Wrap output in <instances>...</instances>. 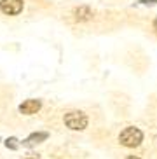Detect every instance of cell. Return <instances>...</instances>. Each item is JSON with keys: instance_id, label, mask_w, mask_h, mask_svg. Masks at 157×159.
Segmentation results:
<instances>
[{"instance_id": "3", "label": "cell", "mask_w": 157, "mask_h": 159, "mask_svg": "<svg viewBox=\"0 0 157 159\" xmlns=\"http://www.w3.org/2000/svg\"><path fill=\"white\" fill-rule=\"evenodd\" d=\"M0 11L9 16L19 14L23 11V0H2L0 2Z\"/></svg>"}, {"instance_id": "8", "label": "cell", "mask_w": 157, "mask_h": 159, "mask_svg": "<svg viewBox=\"0 0 157 159\" xmlns=\"http://www.w3.org/2000/svg\"><path fill=\"white\" fill-rule=\"evenodd\" d=\"M126 159H140L138 156H129V157H126Z\"/></svg>"}, {"instance_id": "5", "label": "cell", "mask_w": 157, "mask_h": 159, "mask_svg": "<svg viewBox=\"0 0 157 159\" xmlns=\"http://www.w3.org/2000/svg\"><path fill=\"white\" fill-rule=\"evenodd\" d=\"M92 12L89 7H78L77 11H75V19H78V21H86V19H91Z\"/></svg>"}, {"instance_id": "7", "label": "cell", "mask_w": 157, "mask_h": 159, "mask_svg": "<svg viewBox=\"0 0 157 159\" xmlns=\"http://www.w3.org/2000/svg\"><path fill=\"white\" fill-rule=\"evenodd\" d=\"M5 143H7V147H11V149H18V140H16V138H9Z\"/></svg>"}, {"instance_id": "1", "label": "cell", "mask_w": 157, "mask_h": 159, "mask_svg": "<svg viewBox=\"0 0 157 159\" xmlns=\"http://www.w3.org/2000/svg\"><path fill=\"white\" fill-rule=\"evenodd\" d=\"M141 140H143V133H141L138 128H134V126H129V128H126V129H122L120 131V135H119L120 145L129 147V149L138 147V145L141 143Z\"/></svg>"}, {"instance_id": "9", "label": "cell", "mask_w": 157, "mask_h": 159, "mask_svg": "<svg viewBox=\"0 0 157 159\" xmlns=\"http://www.w3.org/2000/svg\"><path fill=\"white\" fill-rule=\"evenodd\" d=\"M154 28L157 30V19H155V21H154Z\"/></svg>"}, {"instance_id": "4", "label": "cell", "mask_w": 157, "mask_h": 159, "mask_svg": "<svg viewBox=\"0 0 157 159\" xmlns=\"http://www.w3.org/2000/svg\"><path fill=\"white\" fill-rule=\"evenodd\" d=\"M40 107H42L40 100H26L25 103L19 105V110H21V114H25V116H32V114H37L38 110H40Z\"/></svg>"}, {"instance_id": "10", "label": "cell", "mask_w": 157, "mask_h": 159, "mask_svg": "<svg viewBox=\"0 0 157 159\" xmlns=\"http://www.w3.org/2000/svg\"><path fill=\"white\" fill-rule=\"evenodd\" d=\"M26 159H38V157H26Z\"/></svg>"}, {"instance_id": "2", "label": "cell", "mask_w": 157, "mask_h": 159, "mask_svg": "<svg viewBox=\"0 0 157 159\" xmlns=\"http://www.w3.org/2000/svg\"><path fill=\"white\" fill-rule=\"evenodd\" d=\"M65 124L74 131H82L87 126V116L80 110H74V112L65 114Z\"/></svg>"}, {"instance_id": "6", "label": "cell", "mask_w": 157, "mask_h": 159, "mask_svg": "<svg viewBox=\"0 0 157 159\" xmlns=\"http://www.w3.org/2000/svg\"><path fill=\"white\" fill-rule=\"evenodd\" d=\"M47 138V133H33L32 136H28L25 140V145H35V143H40L42 140Z\"/></svg>"}]
</instances>
